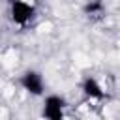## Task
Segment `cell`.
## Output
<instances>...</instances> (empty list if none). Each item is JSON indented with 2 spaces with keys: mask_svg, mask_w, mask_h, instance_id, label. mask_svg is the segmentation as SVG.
Here are the masks:
<instances>
[{
  "mask_svg": "<svg viewBox=\"0 0 120 120\" xmlns=\"http://www.w3.org/2000/svg\"><path fill=\"white\" fill-rule=\"evenodd\" d=\"M66 111V101L64 98L56 96V94H51L45 98V103H43V116L47 120H64V112Z\"/></svg>",
  "mask_w": 120,
  "mask_h": 120,
  "instance_id": "obj_3",
  "label": "cell"
},
{
  "mask_svg": "<svg viewBox=\"0 0 120 120\" xmlns=\"http://www.w3.org/2000/svg\"><path fill=\"white\" fill-rule=\"evenodd\" d=\"M82 94L86 96V98H90V99H103L105 98V92H103V88H101V84L98 82V79H94V77H86L84 81H82Z\"/></svg>",
  "mask_w": 120,
  "mask_h": 120,
  "instance_id": "obj_4",
  "label": "cell"
},
{
  "mask_svg": "<svg viewBox=\"0 0 120 120\" xmlns=\"http://www.w3.org/2000/svg\"><path fill=\"white\" fill-rule=\"evenodd\" d=\"M19 84L22 86V90H26L32 96H43L45 92V81L43 75L36 69H28L19 77Z\"/></svg>",
  "mask_w": 120,
  "mask_h": 120,
  "instance_id": "obj_2",
  "label": "cell"
},
{
  "mask_svg": "<svg viewBox=\"0 0 120 120\" xmlns=\"http://www.w3.org/2000/svg\"><path fill=\"white\" fill-rule=\"evenodd\" d=\"M82 11L86 15H99V13H103V2L101 0H88L84 4Z\"/></svg>",
  "mask_w": 120,
  "mask_h": 120,
  "instance_id": "obj_5",
  "label": "cell"
},
{
  "mask_svg": "<svg viewBox=\"0 0 120 120\" xmlns=\"http://www.w3.org/2000/svg\"><path fill=\"white\" fill-rule=\"evenodd\" d=\"M9 17H11V21L17 26L24 28V26H28L34 21L36 8L30 2H26V0H11L9 2Z\"/></svg>",
  "mask_w": 120,
  "mask_h": 120,
  "instance_id": "obj_1",
  "label": "cell"
}]
</instances>
